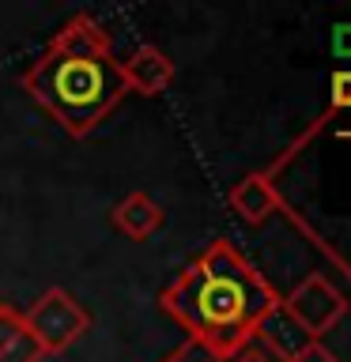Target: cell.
<instances>
[{
  "label": "cell",
  "instance_id": "1",
  "mask_svg": "<svg viewBox=\"0 0 351 362\" xmlns=\"http://www.w3.org/2000/svg\"><path fill=\"white\" fill-rule=\"evenodd\" d=\"M276 305L280 294L226 238L212 242L159 294V310L174 317L215 362L242 355Z\"/></svg>",
  "mask_w": 351,
  "mask_h": 362
},
{
  "label": "cell",
  "instance_id": "2",
  "mask_svg": "<svg viewBox=\"0 0 351 362\" xmlns=\"http://www.w3.org/2000/svg\"><path fill=\"white\" fill-rule=\"evenodd\" d=\"M23 90L76 140L129 95L110 30L87 11L50 38L42 57L23 72Z\"/></svg>",
  "mask_w": 351,
  "mask_h": 362
},
{
  "label": "cell",
  "instance_id": "3",
  "mask_svg": "<svg viewBox=\"0 0 351 362\" xmlns=\"http://www.w3.org/2000/svg\"><path fill=\"white\" fill-rule=\"evenodd\" d=\"M23 325L34 336V344L42 347V355H61V351H68L91 328V317L68 291L50 287L23 313Z\"/></svg>",
  "mask_w": 351,
  "mask_h": 362
},
{
  "label": "cell",
  "instance_id": "4",
  "mask_svg": "<svg viewBox=\"0 0 351 362\" xmlns=\"http://www.w3.org/2000/svg\"><path fill=\"white\" fill-rule=\"evenodd\" d=\"M280 310L310 339H321L325 332H333L340 325V317L347 313V298H344V291H336L333 283L321 276V272H310L302 283H294V287L280 298Z\"/></svg>",
  "mask_w": 351,
  "mask_h": 362
},
{
  "label": "cell",
  "instance_id": "5",
  "mask_svg": "<svg viewBox=\"0 0 351 362\" xmlns=\"http://www.w3.org/2000/svg\"><path fill=\"white\" fill-rule=\"evenodd\" d=\"M121 76L129 90L155 98L174 83V61L163 49H155V45H140V49H132L129 61H121Z\"/></svg>",
  "mask_w": 351,
  "mask_h": 362
},
{
  "label": "cell",
  "instance_id": "6",
  "mask_svg": "<svg viewBox=\"0 0 351 362\" xmlns=\"http://www.w3.org/2000/svg\"><path fill=\"white\" fill-rule=\"evenodd\" d=\"M231 208L242 215L249 226L268 223L280 211V189L272 185V174H246L238 185L231 189Z\"/></svg>",
  "mask_w": 351,
  "mask_h": 362
},
{
  "label": "cell",
  "instance_id": "7",
  "mask_svg": "<svg viewBox=\"0 0 351 362\" xmlns=\"http://www.w3.org/2000/svg\"><path fill=\"white\" fill-rule=\"evenodd\" d=\"M113 226L132 238V242H147L159 226H163V208L147 197V192H129L117 208H113Z\"/></svg>",
  "mask_w": 351,
  "mask_h": 362
},
{
  "label": "cell",
  "instance_id": "8",
  "mask_svg": "<svg viewBox=\"0 0 351 362\" xmlns=\"http://www.w3.org/2000/svg\"><path fill=\"white\" fill-rule=\"evenodd\" d=\"M257 336L268 344V358H272V362H291V358L299 355V351H302L306 344H313V339L306 336L302 328H299L287 313L280 310V305L265 317V321H260Z\"/></svg>",
  "mask_w": 351,
  "mask_h": 362
},
{
  "label": "cell",
  "instance_id": "9",
  "mask_svg": "<svg viewBox=\"0 0 351 362\" xmlns=\"http://www.w3.org/2000/svg\"><path fill=\"white\" fill-rule=\"evenodd\" d=\"M23 332H27V325H23V313L11 310L8 302H0V355H8Z\"/></svg>",
  "mask_w": 351,
  "mask_h": 362
},
{
  "label": "cell",
  "instance_id": "10",
  "mask_svg": "<svg viewBox=\"0 0 351 362\" xmlns=\"http://www.w3.org/2000/svg\"><path fill=\"white\" fill-rule=\"evenodd\" d=\"M45 355H42V347L34 344V336L30 332H23L19 339H16V347L8 351V355H0V362H42Z\"/></svg>",
  "mask_w": 351,
  "mask_h": 362
},
{
  "label": "cell",
  "instance_id": "11",
  "mask_svg": "<svg viewBox=\"0 0 351 362\" xmlns=\"http://www.w3.org/2000/svg\"><path fill=\"white\" fill-rule=\"evenodd\" d=\"M163 362H215L208 351H204L197 339H185V344H181L178 351H170V355L163 358Z\"/></svg>",
  "mask_w": 351,
  "mask_h": 362
},
{
  "label": "cell",
  "instance_id": "12",
  "mask_svg": "<svg viewBox=\"0 0 351 362\" xmlns=\"http://www.w3.org/2000/svg\"><path fill=\"white\" fill-rule=\"evenodd\" d=\"M333 110H351V72L333 76Z\"/></svg>",
  "mask_w": 351,
  "mask_h": 362
},
{
  "label": "cell",
  "instance_id": "13",
  "mask_svg": "<svg viewBox=\"0 0 351 362\" xmlns=\"http://www.w3.org/2000/svg\"><path fill=\"white\" fill-rule=\"evenodd\" d=\"M291 362H340V358H336L333 351H328V347L321 344V339H313V344H306V347H302Z\"/></svg>",
  "mask_w": 351,
  "mask_h": 362
},
{
  "label": "cell",
  "instance_id": "14",
  "mask_svg": "<svg viewBox=\"0 0 351 362\" xmlns=\"http://www.w3.org/2000/svg\"><path fill=\"white\" fill-rule=\"evenodd\" d=\"M336 53H351V27H336Z\"/></svg>",
  "mask_w": 351,
  "mask_h": 362
},
{
  "label": "cell",
  "instance_id": "15",
  "mask_svg": "<svg viewBox=\"0 0 351 362\" xmlns=\"http://www.w3.org/2000/svg\"><path fill=\"white\" fill-rule=\"evenodd\" d=\"M234 362H272V358L265 355V351H253V347H246V351H242V355H238Z\"/></svg>",
  "mask_w": 351,
  "mask_h": 362
}]
</instances>
